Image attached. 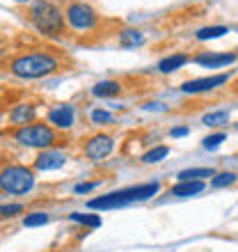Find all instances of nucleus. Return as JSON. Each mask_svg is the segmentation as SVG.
Segmentation results:
<instances>
[{
  "label": "nucleus",
  "instance_id": "f257e3e1",
  "mask_svg": "<svg viewBox=\"0 0 238 252\" xmlns=\"http://www.w3.org/2000/svg\"><path fill=\"white\" fill-rule=\"evenodd\" d=\"M60 58L51 51H28V53H19L9 60V71L16 78L23 80H37L44 76L60 71Z\"/></svg>",
  "mask_w": 238,
  "mask_h": 252
},
{
  "label": "nucleus",
  "instance_id": "f03ea898",
  "mask_svg": "<svg viewBox=\"0 0 238 252\" xmlns=\"http://www.w3.org/2000/svg\"><path fill=\"white\" fill-rule=\"evenodd\" d=\"M28 19H30V23H32L34 30L41 32L44 37L60 39V37H64L66 34L64 14L60 12L51 0H34L32 5H30Z\"/></svg>",
  "mask_w": 238,
  "mask_h": 252
},
{
  "label": "nucleus",
  "instance_id": "7ed1b4c3",
  "mask_svg": "<svg viewBox=\"0 0 238 252\" xmlns=\"http://www.w3.org/2000/svg\"><path fill=\"white\" fill-rule=\"evenodd\" d=\"M160 190L158 181H151V184H140V186H131V188H121V190H113L108 195H101L96 199H89V209H96V211H106V209H119V206L133 204V202H145V199L153 197L156 192Z\"/></svg>",
  "mask_w": 238,
  "mask_h": 252
},
{
  "label": "nucleus",
  "instance_id": "20e7f679",
  "mask_svg": "<svg viewBox=\"0 0 238 252\" xmlns=\"http://www.w3.org/2000/svg\"><path fill=\"white\" fill-rule=\"evenodd\" d=\"M14 142L23 147H32V149H51L58 142V133L46 124V122H32V124L19 126L12 133Z\"/></svg>",
  "mask_w": 238,
  "mask_h": 252
},
{
  "label": "nucleus",
  "instance_id": "39448f33",
  "mask_svg": "<svg viewBox=\"0 0 238 252\" xmlns=\"http://www.w3.org/2000/svg\"><path fill=\"white\" fill-rule=\"evenodd\" d=\"M0 188L9 195H26L34 188V172L26 165H5L0 174Z\"/></svg>",
  "mask_w": 238,
  "mask_h": 252
},
{
  "label": "nucleus",
  "instance_id": "423d86ee",
  "mask_svg": "<svg viewBox=\"0 0 238 252\" xmlns=\"http://www.w3.org/2000/svg\"><path fill=\"white\" fill-rule=\"evenodd\" d=\"M64 19L66 26L71 30H78V32H89V30H96L101 23L96 9L87 5V2H80V0H73L64 7Z\"/></svg>",
  "mask_w": 238,
  "mask_h": 252
},
{
  "label": "nucleus",
  "instance_id": "0eeeda50",
  "mask_svg": "<svg viewBox=\"0 0 238 252\" xmlns=\"http://www.w3.org/2000/svg\"><path fill=\"white\" fill-rule=\"evenodd\" d=\"M115 149V140L108 135V133H96L85 142L83 147V154H85L89 160H103L106 156H110Z\"/></svg>",
  "mask_w": 238,
  "mask_h": 252
},
{
  "label": "nucleus",
  "instance_id": "6e6552de",
  "mask_svg": "<svg viewBox=\"0 0 238 252\" xmlns=\"http://www.w3.org/2000/svg\"><path fill=\"white\" fill-rule=\"evenodd\" d=\"M229 76L227 73H218V76H206V78H192V80H185L181 85V92L185 94H202V92H211L215 87L225 85Z\"/></svg>",
  "mask_w": 238,
  "mask_h": 252
},
{
  "label": "nucleus",
  "instance_id": "1a4fd4ad",
  "mask_svg": "<svg viewBox=\"0 0 238 252\" xmlns=\"http://www.w3.org/2000/svg\"><path fill=\"white\" fill-rule=\"evenodd\" d=\"M238 55L236 53H215V51H204L192 58V62L199 66H206V69H220V66L234 64Z\"/></svg>",
  "mask_w": 238,
  "mask_h": 252
},
{
  "label": "nucleus",
  "instance_id": "9d476101",
  "mask_svg": "<svg viewBox=\"0 0 238 252\" xmlns=\"http://www.w3.org/2000/svg\"><path fill=\"white\" fill-rule=\"evenodd\" d=\"M48 122H51L55 128L69 131L73 126V108L69 106V103H60V106L51 108V110H48Z\"/></svg>",
  "mask_w": 238,
  "mask_h": 252
},
{
  "label": "nucleus",
  "instance_id": "9b49d317",
  "mask_svg": "<svg viewBox=\"0 0 238 252\" xmlns=\"http://www.w3.org/2000/svg\"><path fill=\"white\" fill-rule=\"evenodd\" d=\"M64 163H66V156L62 152H55V149H44V152L34 158V167H37V170H44V172L58 170V167H62Z\"/></svg>",
  "mask_w": 238,
  "mask_h": 252
},
{
  "label": "nucleus",
  "instance_id": "f8f14e48",
  "mask_svg": "<svg viewBox=\"0 0 238 252\" xmlns=\"http://www.w3.org/2000/svg\"><path fill=\"white\" fill-rule=\"evenodd\" d=\"M34 120V106L32 103H19L9 110V122L16 126H26V124H32Z\"/></svg>",
  "mask_w": 238,
  "mask_h": 252
},
{
  "label": "nucleus",
  "instance_id": "ddd939ff",
  "mask_svg": "<svg viewBox=\"0 0 238 252\" xmlns=\"http://www.w3.org/2000/svg\"><path fill=\"white\" fill-rule=\"evenodd\" d=\"M204 190V181H178L177 186H172V190H170V195H174V197H192V195H197V192Z\"/></svg>",
  "mask_w": 238,
  "mask_h": 252
},
{
  "label": "nucleus",
  "instance_id": "4468645a",
  "mask_svg": "<svg viewBox=\"0 0 238 252\" xmlns=\"http://www.w3.org/2000/svg\"><path fill=\"white\" fill-rule=\"evenodd\" d=\"M188 62H190V58L185 53H172L158 62V71L160 73H172V71H177V69H181L183 64H188Z\"/></svg>",
  "mask_w": 238,
  "mask_h": 252
},
{
  "label": "nucleus",
  "instance_id": "2eb2a0df",
  "mask_svg": "<svg viewBox=\"0 0 238 252\" xmlns=\"http://www.w3.org/2000/svg\"><path fill=\"white\" fill-rule=\"evenodd\" d=\"M94 96H101V99H110V96H117L121 94V83L119 80H101L92 87Z\"/></svg>",
  "mask_w": 238,
  "mask_h": 252
},
{
  "label": "nucleus",
  "instance_id": "dca6fc26",
  "mask_svg": "<svg viewBox=\"0 0 238 252\" xmlns=\"http://www.w3.org/2000/svg\"><path fill=\"white\" fill-rule=\"evenodd\" d=\"M117 39L121 48H135L145 41V34L140 32V30H135V28H124V30H119Z\"/></svg>",
  "mask_w": 238,
  "mask_h": 252
},
{
  "label": "nucleus",
  "instance_id": "f3484780",
  "mask_svg": "<svg viewBox=\"0 0 238 252\" xmlns=\"http://www.w3.org/2000/svg\"><path fill=\"white\" fill-rule=\"evenodd\" d=\"M215 177L213 167H190V170H181L178 172V181H195V179H208Z\"/></svg>",
  "mask_w": 238,
  "mask_h": 252
},
{
  "label": "nucleus",
  "instance_id": "a211bd4d",
  "mask_svg": "<svg viewBox=\"0 0 238 252\" xmlns=\"http://www.w3.org/2000/svg\"><path fill=\"white\" fill-rule=\"evenodd\" d=\"M229 32V28L227 26H208V28H202V30H197V37L199 41H206V39H218V37H222V34Z\"/></svg>",
  "mask_w": 238,
  "mask_h": 252
},
{
  "label": "nucleus",
  "instance_id": "6ab92c4d",
  "mask_svg": "<svg viewBox=\"0 0 238 252\" xmlns=\"http://www.w3.org/2000/svg\"><path fill=\"white\" fill-rule=\"evenodd\" d=\"M167 154H170V147H153V149H149L147 154H142L140 160H142L145 165H153V163H160Z\"/></svg>",
  "mask_w": 238,
  "mask_h": 252
},
{
  "label": "nucleus",
  "instance_id": "aec40b11",
  "mask_svg": "<svg viewBox=\"0 0 238 252\" xmlns=\"http://www.w3.org/2000/svg\"><path fill=\"white\" fill-rule=\"evenodd\" d=\"M71 220L73 222H78V225H85L89 229L94 227H101V216H94V213H71Z\"/></svg>",
  "mask_w": 238,
  "mask_h": 252
},
{
  "label": "nucleus",
  "instance_id": "412c9836",
  "mask_svg": "<svg viewBox=\"0 0 238 252\" xmlns=\"http://www.w3.org/2000/svg\"><path fill=\"white\" fill-rule=\"evenodd\" d=\"M48 216L46 211H34V213H28L26 218H23V227H41V225H48Z\"/></svg>",
  "mask_w": 238,
  "mask_h": 252
},
{
  "label": "nucleus",
  "instance_id": "4be33fe9",
  "mask_svg": "<svg viewBox=\"0 0 238 252\" xmlns=\"http://www.w3.org/2000/svg\"><path fill=\"white\" fill-rule=\"evenodd\" d=\"M229 122V113L227 110H215V113H208V115H204V120H202V124H206V126H222V124H227Z\"/></svg>",
  "mask_w": 238,
  "mask_h": 252
},
{
  "label": "nucleus",
  "instance_id": "5701e85b",
  "mask_svg": "<svg viewBox=\"0 0 238 252\" xmlns=\"http://www.w3.org/2000/svg\"><path fill=\"white\" fill-rule=\"evenodd\" d=\"M236 172H220L215 174L211 179V186L213 188H222V186H232V184H236Z\"/></svg>",
  "mask_w": 238,
  "mask_h": 252
},
{
  "label": "nucleus",
  "instance_id": "b1692460",
  "mask_svg": "<svg viewBox=\"0 0 238 252\" xmlns=\"http://www.w3.org/2000/svg\"><path fill=\"white\" fill-rule=\"evenodd\" d=\"M227 140L225 133H213V135H208V138L202 140V145H204V149H208V152H213V149H218L222 142Z\"/></svg>",
  "mask_w": 238,
  "mask_h": 252
},
{
  "label": "nucleus",
  "instance_id": "393cba45",
  "mask_svg": "<svg viewBox=\"0 0 238 252\" xmlns=\"http://www.w3.org/2000/svg\"><path fill=\"white\" fill-rule=\"evenodd\" d=\"M89 120H92V124H113V115L108 113V110H101V108H96V110H92Z\"/></svg>",
  "mask_w": 238,
  "mask_h": 252
},
{
  "label": "nucleus",
  "instance_id": "a878e982",
  "mask_svg": "<svg viewBox=\"0 0 238 252\" xmlns=\"http://www.w3.org/2000/svg\"><path fill=\"white\" fill-rule=\"evenodd\" d=\"M23 211H26L23 204H5L2 206V218H14V216H19Z\"/></svg>",
  "mask_w": 238,
  "mask_h": 252
},
{
  "label": "nucleus",
  "instance_id": "bb28decb",
  "mask_svg": "<svg viewBox=\"0 0 238 252\" xmlns=\"http://www.w3.org/2000/svg\"><path fill=\"white\" fill-rule=\"evenodd\" d=\"M101 181H89V184H78V186L73 188V192L76 195H85V192H89V190H94V188L99 186Z\"/></svg>",
  "mask_w": 238,
  "mask_h": 252
},
{
  "label": "nucleus",
  "instance_id": "cd10ccee",
  "mask_svg": "<svg viewBox=\"0 0 238 252\" xmlns=\"http://www.w3.org/2000/svg\"><path fill=\"white\" fill-rule=\"evenodd\" d=\"M170 135H172V138H183V135H188V128H185V126H178V128L170 131Z\"/></svg>",
  "mask_w": 238,
  "mask_h": 252
},
{
  "label": "nucleus",
  "instance_id": "c85d7f7f",
  "mask_svg": "<svg viewBox=\"0 0 238 252\" xmlns=\"http://www.w3.org/2000/svg\"><path fill=\"white\" fill-rule=\"evenodd\" d=\"M16 2H23V5H28V2H34V0H16Z\"/></svg>",
  "mask_w": 238,
  "mask_h": 252
},
{
  "label": "nucleus",
  "instance_id": "c756f323",
  "mask_svg": "<svg viewBox=\"0 0 238 252\" xmlns=\"http://www.w3.org/2000/svg\"><path fill=\"white\" fill-rule=\"evenodd\" d=\"M236 90H238V85H236Z\"/></svg>",
  "mask_w": 238,
  "mask_h": 252
}]
</instances>
